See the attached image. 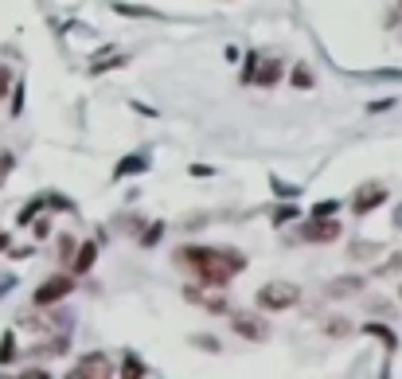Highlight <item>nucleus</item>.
<instances>
[{
	"mask_svg": "<svg viewBox=\"0 0 402 379\" xmlns=\"http://www.w3.org/2000/svg\"><path fill=\"white\" fill-rule=\"evenodd\" d=\"M176 262L188 270H196L199 282L207 285H227L242 266H246V254L231 251V246H180Z\"/></svg>",
	"mask_w": 402,
	"mask_h": 379,
	"instance_id": "nucleus-1",
	"label": "nucleus"
},
{
	"mask_svg": "<svg viewBox=\"0 0 402 379\" xmlns=\"http://www.w3.org/2000/svg\"><path fill=\"white\" fill-rule=\"evenodd\" d=\"M254 301H258V309L286 313V309H293V305L301 301V285H293V282H266V285H258Z\"/></svg>",
	"mask_w": 402,
	"mask_h": 379,
	"instance_id": "nucleus-2",
	"label": "nucleus"
},
{
	"mask_svg": "<svg viewBox=\"0 0 402 379\" xmlns=\"http://www.w3.org/2000/svg\"><path fill=\"white\" fill-rule=\"evenodd\" d=\"M71 293H74V278H71V274H55V278H47V282L39 285L31 301H36L39 309H47V305H55V301L71 298Z\"/></svg>",
	"mask_w": 402,
	"mask_h": 379,
	"instance_id": "nucleus-3",
	"label": "nucleus"
},
{
	"mask_svg": "<svg viewBox=\"0 0 402 379\" xmlns=\"http://www.w3.org/2000/svg\"><path fill=\"white\" fill-rule=\"evenodd\" d=\"M117 372L114 360L102 356V352H90V356H82L79 364L71 368V379H110Z\"/></svg>",
	"mask_w": 402,
	"mask_h": 379,
	"instance_id": "nucleus-4",
	"label": "nucleus"
},
{
	"mask_svg": "<svg viewBox=\"0 0 402 379\" xmlns=\"http://www.w3.org/2000/svg\"><path fill=\"white\" fill-rule=\"evenodd\" d=\"M301 238H305V243H332V238L340 235V223H336V216H313V223H305L297 231Z\"/></svg>",
	"mask_w": 402,
	"mask_h": 379,
	"instance_id": "nucleus-5",
	"label": "nucleus"
},
{
	"mask_svg": "<svg viewBox=\"0 0 402 379\" xmlns=\"http://www.w3.org/2000/svg\"><path fill=\"white\" fill-rule=\"evenodd\" d=\"M234 333H238L242 340H254V344H266V340H270V328H266V320L250 317V313H234Z\"/></svg>",
	"mask_w": 402,
	"mask_h": 379,
	"instance_id": "nucleus-6",
	"label": "nucleus"
},
{
	"mask_svg": "<svg viewBox=\"0 0 402 379\" xmlns=\"http://www.w3.org/2000/svg\"><path fill=\"white\" fill-rule=\"evenodd\" d=\"M383 200H387V188H383V184H363L356 192V200H351V208H356L359 216H367V211H375Z\"/></svg>",
	"mask_w": 402,
	"mask_h": 379,
	"instance_id": "nucleus-7",
	"label": "nucleus"
},
{
	"mask_svg": "<svg viewBox=\"0 0 402 379\" xmlns=\"http://www.w3.org/2000/svg\"><path fill=\"white\" fill-rule=\"evenodd\" d=\"M324 293H328V298H359V293H363V278H359V274L332 278V282L324 285Z\"/></svg>",
	"mask_w": 402,
	"mask_h": 379,
	"instance_id": "nucleus-8",
	"label": "nucleus"
},
{
	"mask_svg": "<svg viewBox=\"0 0 402 379\" xmlns=\"http://www.w3.org/2000/svg\"><path fill=\"white\" fill-rule=\"evenodd\" d=\"M94 258H98V243H82L79 254H74V262H71V270L74 274H86V270L94 266Z\"/></svg>",
	"mask_w": 402,
	"mask_h": 379,
	"instance_id": "nucleus-9",
	"label": "nucleus"
},
{
	"mask_svg": "<svg viewBox=\"0 0 402 379\" xmlns=\"http://www.w3.org/2000/svg\"><path fill=\"white\" fill-rule=\"evenodd\" d=\"M278 79H281V63H278V59H270V63H262V67H258V75L250 79V82H262V86H273Z\"/></svg>",
	"mask_w": 402,
	"mask_h": 379,
	"instance_id": "nucleus-10",
	"label": "nucleus"
},
{
	"mask_svg": "<svg viewBox=\"0 0 402 379\" xmlns=\"http://www.w3.org/2000/svg\"><path fill=\"white\" fill-rule=\"evenodd\" d=\"M137 168H145V156H125V161L114 168V180H117V176H133Z\"/></svg>",
	"mask_w": 402,
	"mask_h": 379,
	"instance_id": "nucleus-11",
	"label": "nucleus"
},
{
	"mask_svg": "<svg viewBox=\"0 0 402 379\" xmlns=\"http://www.w3.org/2000/svg\"><path fill=\"white\" fill-rule=\"evenodd\" d=\"M324 333H328V336H351L356 328H351V320H348V317H332L328 325H324Z\"/></svg>",
	"mask_w": 402,
	"mask_h": 379,
	"instance_id": "nucleus-12",
	"label": "nucleus"
},
{
	"mask_svg": "<svg viewBox=\"0 0 402 379\" xmlns=\"http://www.w3.org/2000/svg\"><path fill=\"white\" fill-rule=\"evenodd\" d=\"M12 356H16V336L4 333V340H0V364H12Z\"/></svg>",
	"mask_w": 402,
	"mask_h": 379,
	"instance_id": "nucleus-13",
	"label": "nucleus"
},
{
	"mask_svg": "<svg viewBox=\"0 0 402 379\" xmlns=\"http://www.w3.org/2000/svg\"><path fill=\"white\" fill-rule=\"evenodd\" d=\"M363 333L379 336V340H383V344H387V348H391V352H395V333H387V328H383V325H363Z\"/></svg>",
	"mask_w": 402,
	"mask_h": 379,
	"instance_id": "nucleus-14",
	"label": "nucleus"
},
{
	"mask_svg": "<svg viewBox=\"0 0 402 379\" xmlns=\"http://www.w3.org/2000/svg\"><path fill=\"white\" fill-rule=\"evenodd\" d=\"M351 258H371V254H379V246L375 243H351Z\"/></svg>",
	"mask_w": 402,
	"mask_h": 379,
	"instance_id": "nucleus-15",
	"label": "nucleus"
},
{
	"mask_svg": "<svg viewBox=\"0 0 402 379\" xmlns=\"http://www.w3.org/2000/svg\"><path fill=\"white\" fill-rule=\"evenodd\" d=\"M114 8H117L121 16H133V20H137V16H156L153 8H137V4H114Z\"/></svg>",
	"mask_w": 402,
	"mask_h": 379,
	"instance_id": "nucleus-16",
	"label": "nucleus"
},
{
	"mask_svg": "<svg viewBox=\"0 0 402 379\" xmlns=\"http://www.w3.org/2000/svg\"><path fill=\"white\" fill-rule=\"evenodd\" d=\"M336 211H340V203H336V200H321V203L313 208V216H336Z\"/></svg>",
	"mask_w": 402,
	"mask_h": 379,
	"instance_id": "nucleus-17",
	"label": "nucleus"
},
{
	"mask_svg": "<svg viewBox=\"0 0 402 379\" xmlns=\"http://www.w3.org/2000/svg\"><path fill=\"white\" fill-rule=\"evenodd\" d=\"M125 375H145V364H141L137 356H125V368H121Z\"/></svg>",
	"mask_w": 402,
	"mask_h": 379,
	"instance_id": "nucleus-18",
	"label": "nucleus"
},
{
	"mask_svg": "<svg viewBox=\"0 0 402 379\" xmlns=\"http://www.w3.org/2000/svg\"><path fill=\"white\" fill-rule=\"evenodd\" d=\"M293 86H297V90L305 86V90H308V86H313V75H308L305 67H297V71H293Z\"/></svg>",
	"mask_w": 402,
	"mask_h": 379,
	"instance_id": "nucleus-19",
	"label": "nucleus"
},
{
	"mask_svg": "<svg viewBox=\"0 0 402 379\" xmlns=\"http://www.w3.org/2000/svg\"><path fill=\"white\" fill-rule=\"evenodd\" d=\"M161 231H164V223H153V227H149V235H141V243H145V246H153L156 238H161Z\"/></svg>",
	"mask_w": 402,
	"mask_h": 379,
	"instance_id": "nucleus-20",
	"label": "nucleus"
},
{
	"mask_svg": "<svg viewBox=\"0 0 402 379\" xmlns=\"http://www.w3.org/2000/svg\"><path fill=\"white\" fill-rule=\"evenodd\" d=\"M8 86H12V71H8V67H0V98L8 94Z\"/></svg>",
	"mask_w": 402,
	"mask_h": 379,
	"instance_id": "nucleus-21",
	"label": "nucleus"
},
{
	"mask_svg": "<svg viewBox=\"0 0 402 379\" xmlns=\"http://www.w3.org/2000/svg\"><path fill=\"white\" fill-rule=\"evenodd\" d=\"M24 375H28V379H47V372H44V368H28Z\"/></svg>",
	"mask_w": 402,
	"mask_h": 379,
	"instance_id": "nucleus-22",
	"label": "nucleus"
},
{
	"mask_svg": "<svg viewBox=\"0 0 402 379\" xmlns=\"http://www.w3.org/2000/svg\"><path fill=\"white\" fill-rule=\"evenodd\" d=\"M395 227H402V203L395 208Z\"/></svg>",
	"mask_w": 402,
	"mask_h": 379,
	"instance_id": "nucleus-23",
	"label": "nucleus"
},
{
	"mask_svg": "<svg viewBox=\"0 0 402 379\" xmlns=\"http://www.w3.org/2000/svg\"><path fill=\"white\" fill-rule=\"evenodd\" d=\"M4 246H8V235H0V251H4Z\"/></svg>",
	"mask_w": 402,
	"mask_h": 379,
	"instance_id": "nucleus-24",
	"label": "nucleus"
},
{
	"mask_svg": "<svg viewBox=\"0 0 402 379\" xmlns=\"http://www.w3.org/2000/svg\"><path fill=\"white\" fill-rule=\"evenodd\" d=\"M0 180H4V176H0Z\"/></svg>",
	"mask_w": 402,
	"mask_h": 379,
	"instance_id": "nucleus-25",
	"label": "nucleus"
},
{
	"mask_svg": "<svg viewBox=\"0 0 402 379\" xmlns=\"http://www.w3.org/2000/svg\"><path fill=\"white\" fill-rule=\"evenodd\" d=\"M398 4H402V0H398Z\"/></svg>",
	"mask_w": 402,
	"mask_h": 379,
	"instance_id": "nucleus-26",
	"label": "nucleus"
}]
</instances>
